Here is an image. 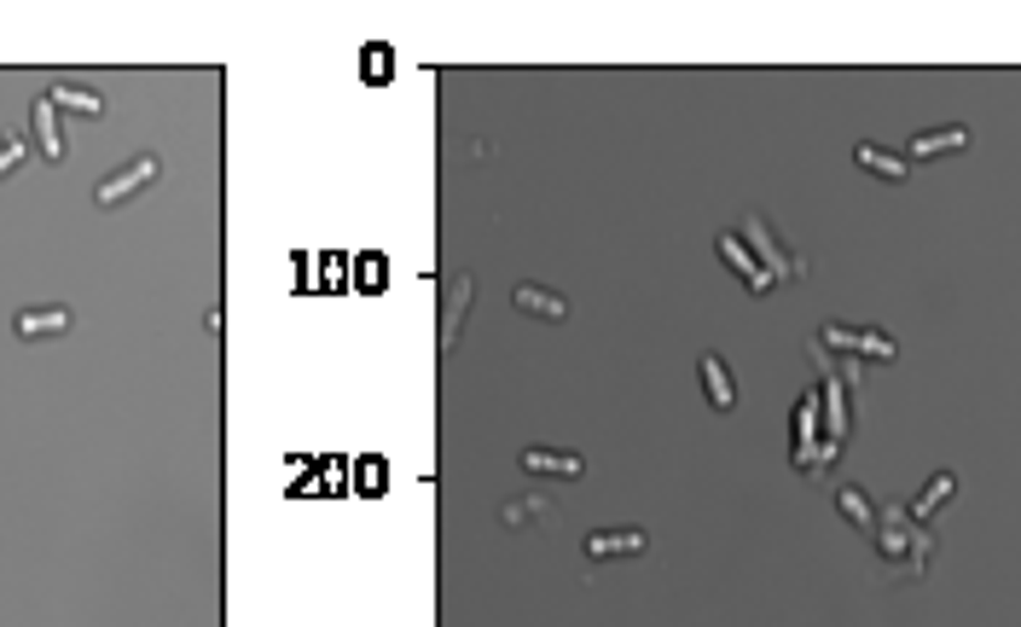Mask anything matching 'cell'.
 <instances>
[{
    "label": "cell",
    "instance_id": "1",
    "mask_svg": "<svg viewBox=\"0 0 1021 627\" xmlns=\"http://www.w3.org/2000/svg\"><path fill=\"white\" fill-rule=\"evenodd\" d=\"M876 523H883V529H876V546H883V558H888L900 575L917 581V575L929 570V552H934V540L923 535V523H911L906 505H888V512L876 517Z\"/></svg>",
    "mask_w": 1021,
    "mask_h": 627
},
{
    "label": "cell",
    "instance_id": "8",
    "mask_svg": "<svg viewBox=\"0 0 1021 627\" xmlns=\"http://www.w3.org/2000/svg\"><path fill=\"white\" fill-rule=\"evenodd\" d=\"M471 296H476V279H471V273H459L453 285H447V309H441V355H447V349H459V332H464V309H471Z\"/></svg>",
    "mask_w": 1021,
    "mask_h": 627
},
{
    "label": "cell",
    "instance_id": "7",
    "mask_svg": "<svg viewBox=\"0 0 1021 627\" xmlns=\"http://www.w3.org/2000/svg\"><path fill=\"white\" fill-rule=\"evenodd\" d=\"M30 128H35V152L47 157V164H65V123H58V105L47 93L30 105Z\"/></svg>",
    "mask_w": 1021,
    "mask_h": 627
},
{
    "label": "cell",
    "instance_id": "15",
    "mask_svg": "<svg viewBox=\"0 0 1021 627\" xmlns=\"http://www.w3.org/2000/svg\"><path fill=\"white\" fill-rule=\"evenodd\" d=\"M819 395H824V413H830V448H842V441H848V383L835 378V372H824Z\"/></svg>",
    "mask_w": 1021,
    "mask_h": 627
},
{
    "label": "cell",
    "instance_id": "12",
    "mask_svg": "<svg viewBox=\"0 0 1021 627\" xmlns=\"http://www.w3.org/2000/svg\"><path fill=\"white\" fill-rule=\"evenodd\" d=\"M12 332L18 337H65L70 332V309H58V302H53V309H18L12 314Z\"/></svg>",
    "mask_w": 1021,
    "mask_h": 627
},
{
    "label": "cell",
    "instance_id": "3",
    "mask_svg": "<svg viewBox=\"0 0 1021 627\" xmlns=\"http://www.w3.org/2000/svg\"><path fill=\"white\" fill-rule=\"evenodd\" d=\"M812 343H819V349H830V355L876 360V367H894V360H900V343H894L888 332H871V326H824Z\"/></svg>",
    "mask_w": 1021,
    "mask_h": 627
},
{
    "label": "cell",
    "instance_id": "21",
    "mask_svg": "<svg viewBox=\"0 0 1021 627\" xmlns=\"http://www.w3.org/2000/svg\"><path fill=\"white\" fill-rule=\"evenodd\" d=\"M366 82H390V47H366Z\"/></svg>",
    "mask_w": 1021,
    "mask_h": 627
},
{
    "label": "cell",
    "instance_id": "18",
    "mask_svg": "<svg viewBox=\"0 0 1021 627\" xmlns=\"http://www.w3.org/2000/svg\"><path fill=\"white\" fill-rule=\"evenodd\" d=\"M47 99H53L58 111H76V116H105V93H93V88H70V82H58Z\"/></svg>",
    "mask_w": 1021,
    "mask_h": 627
},
{
    "label": "cell",
    "instance_id": "9",
    "mask_svg": "<svg viewBox=\"0 0 1021 627\" xmlns=\"http://www.w3.org/2000/svg\"><path fill=\"white\" fill-rule=\"evenodd\" d=\"M650 546L644 529H598V535H586V558L592 563H604V558H639Z\"/></svg>",
    "mask_w": 1021,
    "mask_h": 627
},
{
    "label": "cell",
    "instance_id": "4",
    "mask_svg": "<svg viewBox=\"0 0 1021 627\" xmlns=\"http://www.w3.org/2000/svg\"><path fill=\"white\" fill-rule=\"evenodd\" d=\"M157 175H162V164H157L152 152H139V157H128V164H122V169H111L105 180H99V187H93V204H99V210H116V204H128V198H134V192H146Z\"/></svg>",
    "mask_w": 1021,
    "mask_h": 627
},
{
    "label": "cell",
    "instance_id": "14",
    "mask_svg": "<svg viewBox=\"0 0 1021 627\" xmlns=\"http://www.w3.org/2000/svg\"><path fill=\"white\" fill-rule=\"evenodd\" d=\"M969 146V128H929V134H917L911 139V164H929V157H952V152H964Z\"/></svg>",
    "mask_w": 1021,
    "mask_h": 627
},
{
    "label": "cell",
    "instance_id": "20",
    "mask_svg": "<svg viewBox=\"0 0 1021 627\" xmlns=\"http://www.w3.org/2000/svg\"><path fill=\"white\" fill-rule=\"evenodd\" d=\"M24 157H30V139H0V180H7V175H18V169H24Z\"/></svg>",
    "mask_w": 1021,
    "mask_h": 627
},
{
    "label": "cell",
    "instance_id": "5",
    "mask_svg": "<svg viewBox=\"0 0 1021 627\" xmlns=\"http://www.w3.org/2000/svg\"><path fill=\"white\" fill-rule=\"evenodd\" d=\"M819 407H824L819 390H807L801 407H795V471H824V464H835V454H842V448H830V441H812Z\"/></svg>",
    "mask_w": 1021,
    "mask_h": 627
},
{
    "label": "cell",
    "instance_id": "13",
    "mask_svg": "<svg viewBox=\"0 0 1021 627\" xmlns=\"http://www.w3.org/2000/svg\"><path fill=\"white\" fill-rule=\"evenodd\" d=\"M523 471L528 477H563V482H575L586 464L575 454H558V448H523Z\"/></svg>",
    "mask_w": 1021,
    "mask_h": 627
},
{
    "label": "cell",
    "instance_id": "10",
    "mask_svg": "<svg viewBox=\"0 0 1021 627\" xmlns=\"http://www.w3.org/2000/svg\"><path fill=\"white\" fill-rule=\"evenodd\" d=\"M697 378H703V395H708L714 413H731V407H738V383H731V372H726L720 355H703V360H697Z\"/></svg>",
    "mask_w": 1021,
    "mask_h": 627
},
{
    "label": "cell",
    "instance_id": "17",
    "mask_svg": "<svg viewBox=\"0 0 1021 627\" xmlns=\"http://www.w3.org/2000/svg\"><path fill=\"white\" fill-rule=\"evenodd\" d=\"M952 494H957V477H952V471H934V477H929V489L906 505V512H911V523H929V517L941 512V505H946Z\"/></svg>",
    "mask_w": 1021,
    "mask_h": 627
},
{
    "label": "cell",
    "instance_id": "22",
    "mask_svg": "<svg viewBox=\"0 0 1021 627\" xmlns=\"http://www.w3.org/2000/svg\"><path fill=\"white\" fill-rule=\"evenodd\" d=\"M535 512H546V500H540V494H535V500H523V505H510V512H505V523L517 529V523H528Z\"/></svg>",
    "mask_w": 1021,
    "mask_h": 627
},
{
    "label": "cell",
    "instance_id": "2",
    "mask_svg": "<svg viewBox=\"0 0 1021 627\" xmlns=\"http://www.w3.org/2000/svg\"><path fill=\"white\" fill-rule=\"evenodd\" d=\"M738 238H743V245L754 250V261H761V268L772 273V285H795V279L807 273L801 261H795V250H789V245H784V238L772 233V227H766L761 215H743V227H738Z\"/></svg>",
    "mask_w": 1021,
    "mask_h": 627
},
{
    "label": "cell",
    "instance_id": "6",
    "mask_svg": "<svg viewBox=\"0 0 1021 627\" xmlns=\"http://www.w3.org/2000/svg\"><path fill=\"white\" fill-rule=\"evenodd\" d=\"M714 250H720V256H726V268H731V273H738V279H743V285H749L754 296H766V291H772V273L761 268V261H754V250L743 245V238H738V233H720V238H714Z\"/></svg>",
    "mask_w": 1021,
    "mask_h": 627
},
{
    "label": "cell",
    "instance_id": "11",
    "mask_svg": "<svg viewBox=\"0 0 1021 627\" xmlns=\"http://www.w3.org/2000/svg\"><path fill=\"white\" fill-rule=\"evenodd\" d=\"M510 302H517L528 320H546V326H563V320H569V302L558 291H546V285H517V291H510Z\"/></svg>",
    "mask_w": 1021,
    "mask_h": 627
},
{
    "label": "cell",
    "instance_id": "19",
    "mask_svg": "<svg viewBox=\"0 0 1021 627\" xmlns=\"http://www.w3.org/2000/svg\"><path fill=\"white\" fill-rule=\"evenodd\" d=\"M835 512H842L853 529H876V505L865 500V489H835Z\"/></svg>",
    "mask_w": 1021,
    "mask_h": 627
},
{
    "label": "cell",
    "instance_id": "16",
    "mask_svg": "<svg viewBox=\"0 0 1021 627\" xmlns=\"http://www.w3.org/2000/svg\"><path fill=\"white\" fill-rule=\"evenodd\" d=\"M853 164H860L865 175H876V180H906L911 175V164L900 152H883V146H853Z\"/></svg>",
    "mask_w": 1021,
    "mask_h": 627
}]
</instances>
